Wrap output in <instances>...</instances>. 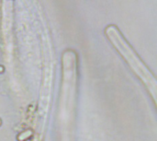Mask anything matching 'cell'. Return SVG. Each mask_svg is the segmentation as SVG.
<instances>
[{
	"label": "cell",
	"mask_w": 157,
	"mask_h": 141,
	"mask_svg": "<svg viewBox=\"0 0 157 141\" xmlns=\"http://www.w3.org/2000/svg\"><path fill=\"white\" fill-rule=\"evenodd\" d=\"M105 33L109 40L113 43L119 53L122 55L124 60L130 65L131 68L134 73L141 79V80L145 84L147 89L153 94L155 99L156 95V81L151 71L147 68L145 64L141 60L136 52L131 47V45L123 38L122 34L114 25H109L106 28Z\"/></svg>",
	"instance_id": "6da1fadb"
}]
</instances>
